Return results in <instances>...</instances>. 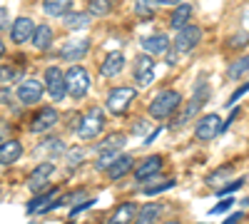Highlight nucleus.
I'll return each mask as SVG.
<instances>
[{"label":"nucleus","mask_w":249,"mask_h":224,"mask_svg":"<svg viewBox=\"0 0 249 224\" xmlns=\"http://www.w3.org/2000/svg\"><path fill=\"white\" fill-rule=\"evenodd\" d=\"M179 105H182V95L177 90H164L150 103V115L155 120H167L170 115L179 110Z\"/></svg>","instance_id":"1"},{"label":"nucleus","mask_w":249,"mask_h":224,"mask_svg":"<svg viewBox=\"0 0 249 224\" xmlns=\"http://www.w3.org/2000/svg\"><path fill=\"white\" fill-rule=\"evenodd\" d=\"M135 100H137V90H135V87H112V90L107 92L105 107H107L112 115H124Z\"/></svg>","instance_id":"2"},{"label":"nucleus","mask_w":249,"mask_h":224,"mask_svg":"<svg viewBox=\"0 0 249 224\" xmlns=\"http://www.w3.org/2000/svg\"><path fill=\"white\" fill-rule=\"evenodd\" d=\"M102 130H105V112L100 107H90V112H85L80 120V127H77L80 139H95Z\"/></svg>","instance_id":"3"},{"label":"nucleus","mask_w":249,"mask_h":224,"mask_svg":"<svg viewBox=\"0 0 249 224\" xmlns=\"http://www.w3.org/2000/svg\"><path fill=\"white\" fill-rule=\"evenodd\" d=\"M65 75H68V95L75 97V100L85 97L88 90H90V83H92L90 72H88L85 68H80V65H72Z\"/></svg>","instance_id":"4"},{"label":"nucleus","mask_w":249,"mask_h":224,"mask_svg":"<svg viewBox=\"0 0 249 224\" xmlns=\"http://www.w3.org/2000/svg\"><path fill=\"white\" fill-rule=\"evenodd\" d=\"M45 87L50 92V100L60 103V100L68 95V75L60 68H48L45 70Z\"/></svg>","instance_id":"5"},{"label":"nucleus","mask_w":249,"mask_h":224,"mask_svg":"<svg viewBox=\"0 0 249 224\" xmlns=\"http://www.w3.org/2000/svg\"><path fill=\"white\" fill-rule=\"evenodd\" d=\"M132 75H135V83L147 87L152 80H155V57L150 52H142L135 57V65H132Z\"/></svg>","instance_id":"6"},{"label":"nucleus","mask_w":249,"mask_h":224,"mask_svg":"<svg viewBox=\"0 0 249 224\" xmlns=\"http://www.w3.org/2000/svg\"><path fill=\"white\" fill-rule=\"evenodd\" d=\"M53 172H55V165H53L50 159H48V162H40V165L30 172V177H28V190H30L33 194L45 192V187L50 185Z\"/></svg>","instance_id":"7"},{"label":"nucleus","mask_w":249,"mask_h":224,"mask_svg":"<svg viewBox=\"0 0 249 224\" xmlns=\"http://www.w3.org/2000/svg\"><path fill=\"white\" fill-rule=\"evenodd\" d=\"M202 40V30L197 25H184L182 30H177V37H175V50L179 55H187L192 52Z\"/></svg>","instance_id":"8"},{"label":"nucleus","mask_w":249,"mask_h":224,"mask_svg":"<svg viewBox=\"0 0 249 224\" xmlns=\"http://www.w3.org/2000/svg\"><path fill=\"white\" fill-rule=\"evenodd\" d=\"M48 87L40 83V80H35V77H28V80H23V83L18 85V100L23 105H35V103H40L43 100V92H45Z\"/></svg>","instance_id":"9"},{"label":"nucleus","mask_w":249,"mask_h":224,"mask_svg":"<svg viewBox=\"0 0 249 224\" xmlns=\"http://www.w3.org/2000/svg\"><path fill=\"white\" fill-rule=\"evenodd\" d=\"M219 132H222V120H219V115H212V112L199 117L197 127H195V137L199 142H212Z\"/></svg>","instance_id":"10"},{"label":"nucleus","mask_w":249,"mask_h":224,"mask_svg":"<svg viewBox=\"0 0 249 224\" xmlns=\"http://www.w3.org/2000/svg\"><path fill=\"white\" fill-rule=\"evenodd\" d=\"M207 97H210V90H207L204 87V80H199V83H197V87H195V97H192V103L190 105H187L179 115H177V120H175V125L179 127V125H184V122L187 120H192L197 112H199V107L204 105V100Z\"/></svg>","instance_id":"11"},{"label":"nucleus","mask_w":249,"mask_h":224,"mask_svg":"<svg viewBox=\"0 0 249 224\" xmlns=\"http://www.w3.org/2000/svg\"><path fill=\"white\" fill-rule=\"evenodd\" d=\"M60 199V190H48V192H37V197L28 205V214H45L50 209H55Z\"/></svg>","instance_id":"12"},{"label":"nucleus","mask_w":249,"mask_h":224,"mask_svg":"<svg viewBox=\"0 0 249 224\" xmlns=\"http://www.w3.org/2000/svg\"><path fill=\"white\" fill-rule=\"evenodd\" d=\"M57 120H60V115H57L55 107H43V110H40V112L30 120V132H35V135L48 132L50 127L57 125Z\"/></svg>","instance_id":"13"},{"label":"nucleus","mask_w":249,"mask_h":224,"mask_svg":"<svg viewBox=\"0 0 249 224\" xmlns=\"http://www.w3.org/2000/svg\"><path fill=\"white\" fill-rule=\"evenodd\" d=\"M35 23H33V20L30 17H18L15 20V23L10 25V40H13V43H28V40H33V33H35Z\"/></svg>","instance_id":"14"},{"label":"nucleus","mask_w":249,"mask_h":224,"mask_svg":"<svg viewBox=\"0 0 249 224\" xmlns=\"http://www.w3.org/2000/svg\"><path fill=\"white\" fill-rule=\"evenodd\" d=\"M160 170H162V157H160V155H152V157H147V159H144L142 165L135 170V182L144 185L147 179H152L155 174H160Z\"/></svg>","instance_id":"15"},{"label":"nucleus","mask_w":249,"mask_h":224,"mask_svg":"<svg viewBox=\"0 0 249 224\" xmlns=\"http://www.w3.org/2000/svg\"><path fill=\"white\" fill-rule=\"evenodd\" d=\"M88 50H90V40H70L60 50V57L68 60V63H77V60H82L88 55Z\"/></svg>","instance_id":"16"},{"label":"nucleus","mask_w":249,"mask_h":224,"mask_svg":"<svg viewBox=\"0 0 249 224\" xmlns=\"http://www.w3.org/2000/svg\"><path fill=\"white\" fill-rule=\"evenodd\" d=\"M132 167H135V159H132L130 155H120L112 165H110L107 177H110L112 182H117V179H122V177H127V174L132 172Z\"/></svg>","instance_id":"17"},{"label":"nucleus","mask_w":249,"mask_h":224,"mask_svg":"<svg viewBox=\"0 0 249 224\" xmlns=\"http://www.w3.org/2000/svg\"><path fill=\"white\" fill-rule=\"evenodd\" d=\"M124 70V55L122 52H110L100 65V72L102 77H117L120 72Z\"/></svg>","instance_id":"18"},{"label":"nucleus","mask_w":249,"mask_h":224,"mask_svg":"<svg viewBox=\"0 0 249 224\" xmlns=\"http://www.w3.org/2000/svg\"><path fill=\"white\" fill-rule=\"evenodd\" d=\"M20 155H23L20 142H15V139H3V145H0V165H3V167H10L13 162L20 159Z\"/></svg>","instance_id":"19"},{"label":"nucleus","mask_w":249,"mask_h":224,"mask_svg":"<svg viewBox=\"0 0 249 224\" xmlns=\"http://www.w3.org/2000/svg\"><path fill=\"white\" fill-rule=\"evenodd\" d=\"M142 50H144V52H150V55L167 52V50H170V37H167V35H162V33L144 37V40H142Z\"/></svg>","instance_id":"20"},{"label":"nucleus","mask_w":249,"mask_h":224,"mask_svg":"<svg viewBox=\"0 0 249 224\" xmlns=\"http://www.w3.org/2000/svg\"><path fill=\"white\" fill-rule=\"evenodd\" d=\"M190 17H192V5L190 3H179V5H175V10L170 15V25L175 30H182L184 25H190Z\"/></svg>","instance_id":"21"},{"label":"nucleus","mask_w":249,"mask_h":224,"mask_svg":"<svg viewBox=\"0 0 249 224\" xmlns=\"http://www.w3.org/2000/svg\"><path fill=\"white\" fill-rule=\"evenodd\" d=\"M160 214H162V207L157 205V202H147V205H142V207L137 209L135 222H137V224H150V222H157Z\"/></svg>","instance_id":"22"},{"label":"nucleus","mask_w":249,"mask_h":224,"mask_svg":"<svg viewBox=\"0 0 249 224\" xmlns=\"http://www.w3.org/2000/svg\"><path fill=\"white\" fill-rule=\"evenodd\" d=\"M135 217H137V207L132 205V202H122V205L112 212L110 224H124V222H132Z\"/></svg>","instance_id":"23"},{"label":"nucleus","mask_w":249,"mask_h":224,"mask_svg":"<svg viewBox=\"0 0 249 224\" xmlns=\"http://www.w3.org/2000/svg\"><path fill=\"white\" fill-rule=\"evenodd\" d=\"M70 5H72V0H45L43 10L50 17H65L70 13Z\"/></svg>","instance_id":"24"},{"label":"nucleus","mask_w":249,"mask_h":224,"mask_svg":"<svg viewBox=\"0 0 249 224\" xmlns=\"http://www.w3.org/2000/svg\"><path fill=\"white\" fill-rule=\"evenodd\" d=\"M50 40H53V28L50 25H37L33 33V45L37 50H48L50 48Z\"/></svg>","instance_id":"25"},{"label":"nucleus","mask_w":249,"mask_h":224,"mask_svg":"<svg viewBox=\"0 0 249 224\" xmlns=\"http://www.w3.org/2000/svg\"><path fill=\"white\" fill-rule=\"evenodd\" d=\"M124 139H127V135L124 132H110L105 139L97 145V152H107V150H120L124 145Z\"/></svg>","instance_id":"26"},{"label":"nucleus","mask_w":249,"mask_h":224,"mask_svg":"<svg viewBox=\"0 0 249 224\" xmlns=\"http://www.w3.org/2000/svg\"><path fill=\"white\" fill-rule=\"evenodd\" d=\"M230 174H232V167L224 165V167H219V170H214V172L207 174V185L219 190V187H224V182H230Z\"/></svg>","instance_id":"27"},{"label":"nucleus","mask_w":249,"mask_h":224,"mask_svg":"<svg viewBox=\"0 0 249 224\" xmlns=\"http://www.w3.org/2000/svg\"><path fill=\"white\" fill-rule=\"evenodd\" d=\"M249 72V57L244 55V57H239V60H234V63L227 68V77L230 80H239V77H244Z\"/></svg>","instance_id":"28"},{"label":"nucleus","mask_w":249,"mask_h":224,"mask_svg":"<svg viewBox=\"0 0 249 224\" xmlns=\"http://www.w3.org/2000/svg\"><path fill=\"white\" fill-rule=\"evenodd\" d=\"M65 25L70 30H82V28L90 25V15L88 13H68L65 15Z\"/></svg>","instance_id":"29"},{"label":"nucleus","mask_w":249,"mask_h":224,"mask_svg":"<svg viewBox=\"0 0 249 224\" xmlns=\"http://www.w3.org/2000/svg\"><path fill=\"white\" fill-rule=\"evenodd\" d=\"M120 155H117V150H107V152H100V157H97V162H95V170H100V172H107L110 170V165L117 159Z\"/></svg>","instance_id":"30"},{"label":"nucleus","mask_w":249,"mask_h":224,"mask_svg":"<svg viewBox=\"0 0 249 224\" xmlns=\"http://www.w3.org/2000/svg\"><path fill=\"white\" fill-rule=\"evenodd\" d=\"M62 150H65V145H62L60 137H48V139H43V145H40V152H48V155H60Z\"/></svg>","instance_id":"31"},{"label":"nucleus","mask_w":249,"mask_h":224,"mask_svg":"<svg viewBox=\"0 0 249 224\" xmlns=\"http://www.w3.org/2000/svg\"><path fill=\"white\" fill-rule=\"evenodd\" d=\"M227 45L232 50H242L249 45V30H242V33H234L232 37H227Z\"/></svg>","instance_id":"32"},{"label":"nucleus","mask_w":249,"mask_h":224,"mask_svg":"<svg viewBox=\"0 0 249 224\" xmlns=\"http://www.w3.org/2000/svg\"><path fill=\"white\" fill-rule=\"evenodd\" d=\"M90 15H107L112 10V0H90Z\"/></svg>","instance_id":"33"},{"label":"nucleus","mask_w":249,"mask_h":224,"mask_svg":"<svg viewBox=\"0 0 249 224\" xmlns=\"http://www.w3.org/2000/svg\"><path fill=\"white\" fill-rule=\"evenodd\" d=\"M135 13L140 17H152L155 10H152V0H135Z\"/></svg>","instance_id":"34"},{"label":"nucleus","mask_w":249,"mask_h":224,"mask_svg":"<svg viewBox=\"0 0 249 224\" xmlns=\"http://www.w3.org/2000/svg\"><path fill=\"white\" fill-rule=\"evenodd\" d=\"M175 187V179H164L162 185H150V187H144L142 192L144 194H157V192H164V190H172Z\"/></svg>","instance_id":"35"},{"label":"nucleus","mask_w":249,"mask_h":224,"mask_svg":"<svg viewBox=\"0 0 249 224\" xmlns=\"http://www.w3.org/2000/svg\"><path fill=\"white\" fill-rule=\"evenodd\" d=\"M232 205H234V199H232V194H230V197H224V199L219 202L217 207H212V209H210V214H222V212H227V209H230Z\"/></svg>","instance_id":"36"},{"label":"nucleus","mask_w":249,"mask_h":224,"mask_svg":"<svg viewBox=\"0 0 249 224\" xmlns=\"http://www.w3.org/2000/svg\"><path fill=\"white\" fill-rule=\"evenodd\" d=\"M92 205H95V199H82V205H72V209H70V217H77L80 212L90 209Z\"/></svg>","instance_id":"37"},{"label":"nucleus","mask_w":249,"mask_h":224,"mask_svg":"<svg viewBox=\"0 0 249 224\" xmlns=\"http://www.w3.org/2000/svg\"><path fill=\"white\" fill-rule=\"evenodd\" d=\"M242 185H244V179H237V182H232V185H224V187H219V190H217V194L227 197V194H232L234 190H239Z\"/></svg>","instance_id":"38"},{"label":"nucleus","mask_w":249,"mask_h":224,"mask_svg":"<svg viewBox=\"0 0 249 224\" xmlns=\"http://www.w3.org/2000/svg\"><path fill=\"white\" fill-rule=\"evenodd\" d=\"M249 92V83H244L242 87H237L234 92H232V97H230V103H227V105H237V100L242 97V95H247Z\"/></svg>","instance_id":"39"},{"label":"nucleus","mask_w":249,"mask_h":224,"mask_svg":"<svg viewBox=\"0 0 249 224\" xmlns=\"http://www.w3.org/2000/svg\"><path fill=\"white\" fill-rule=\"evenodd\" d=\"M85 157V150H70V155H68V159H70V165H77V162Z\"/></svg>","instance_id":"40"},{"label":"nucleus","mask_w":249,"mask_h":224,"mask_svg":"<svg viewBox=\"0 0 249 224\" xmlns=\"http://www.w3.org/2000/svg\"><path fill=\"white\" fill-rule=\"evenodd\" d=\"M0 75H3V85H8L10 80L15 77V72H13V70H10L8 65H3V70H0Z\"/></svg>","instance_id":"41"},{"label":"nucleus","mask_w":249,"mask_h":224,"mask_svg":"<svg viewBox=\"0 0 249 224\" xmlns=\"http://www.w3.org/2000/svg\"><path fill=\"white\" fill-rule=\"evenodd\" d=\"M0 20H3V23H0V28L8 30V28H10V23H8V8H0Z\"/></svg>","instance_id":"42"},{"label":"nucleus","mask_w":249,"mask_h":224,"mask_svg":"<svg viewBox=\"0 0 249 224\" xmlns=\"http://www.w3.org/2000/svg\"><path fill=\"white\" fill-rule=\"evenodd\" d=\"M155 3H157V5H179L182 0H155Z\"/></svg>","instance_id":"43"},{"label":"nucleus","mask_w":249,"mask_h":224,"mask_svg":"<svg viewBox=\"0 0 249 224\" xmlns=\"http://www.w3.org/2000/svg\"><path fill=\"white\" fill-rule=\"evenodd\" d=\"M3 105H10V92H8V85H3Z\"/></svg>","instance_id":"44"},{"label":"nucleus","mask_w":249,"mask_h":224,"mask_svg":"<svg viewBox=\"0 0 249 224\" xmlns=\"http://www.w3.org/2000/svg\"><path fill=\"white\" fill-rule=\"evenodd\" d=\"M242 217H244V214H242V212H237V214H230V217H227V222H232V224H234V222H239Z\"/></svg>","instance_id":"45"},{"label":"nucleus","mask_w":249,"mask_h":224,"mask_svg":"<svg viewBox=\"0 0 249 224\" xmlns=\"http://www.w3.org/2000/svg\"><path fill=\"white\" fill-rule=\"evenodd\" d=\"M239 205H242V207H249V197H244V199L239 202Z\"/></svg>","instance_id":"46"}]
</instances>
